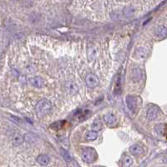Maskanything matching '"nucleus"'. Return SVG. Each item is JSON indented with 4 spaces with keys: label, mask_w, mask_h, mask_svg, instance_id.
<instances>
[{
    "label": "nucleus",
    "mask_w": 167,
    "mask_h": 167,
    "mask_svg": "<svg viewBox=\"0 0 167 167\" xmlns=\"http://www.w3.org/2000/svg\"><path fill=\"white\" fill-rule=\"evenodd\" d=\"M51 109H52V104L48 99H45L40 100L35 106V110L40 116L46 115L50 112Z\"/></svg>",
    "instance_id": "nucleus-1"
},
{
    "label": "nucleus",
    "mask_w": 167,
    "mask_h": 167,
    "mask_svg": "<svg viewBox=\"0 0 167 167\" xmlns=\"http://www.w3.org/2000/svg\"><path fill=\"white\" fill-rule=\"evenodd\" d=\"M81 157L85 162H93L96 159V151L91 147L84 148L81 152Z\"/></svg>",
    "instance_id": "nucleus-2"
},
{
    "label": "nucleus",
    "mask_w": 167,
    "mask_h": 167,
    "mask_svg": "<svg viewBox=\"0 0 167 167\" xmlns=\"http://www.w3.org/2000/svg\"><path fill=\"white\" fill-rule=\"evenodd\" d=\"M99 78L94 74H88L85 77V83L89 88H94L99 84Z\"/></svg>",
    "instance_id": "nucleus-3"
},
{
    "label": "nucleus",
    "mask_w": 167,
    "mask_h": 167,
    "mask_svg": "<svg viewBox=\"0 0 167 167\" xmlns=\"http://www.w3.org/2000/svg\"><path fill=\"white\" fill-rule=\"evenodd\" d=\"M104 121L109 127H114L117 123V119L115 115L112 113H106L103 116Z\"/></svg>",
    "instance_id": "nucleus-4"
},
{
    "label": "nucleus",
    "mask_w": 167,
    "mask_h": 167,
    "mask_svg": "<svg viewBox=\"0 0 167 167\" xmlns=\"http://www.w3.org/2000/svg\"><path fill=\"white\" fill-rule=\"evenodd\" d=\"M24 135L21 134L20 132H18L15 134L13 137V140H12V144L14 147H18L20 145H22L23 142H24Z\"/></svg>",
    "instance_id": "nucleus-5"
},
{
    "label": "nucleus",
    "mask_w": 167,
    "mask_h": 167,
    "mask_svg": "<svg viewBox=\"0 0 167 167\" xmlns=\"http://www.w3.org/2000/svg\"><path fill=\"white\" fill-rule=\"evenodd\" d=\"M158 113H159V109L156 106H152L148 109L147 110V119L150 120H153L157 118Z\"/></svg>",
    "instance_id": "nucleus-6"
},
{
    "label": "nucleus",
    "mask_w": 167,
    "mask_h": 167,
    "mask_svg": "<svg viewBox=\"0 0 167 167\" xmlns=\"http://www.w3.org/2000/svg\"><path fill=\"white\" fill-rule=\"evenodd\" d=\"M30 82L34 87L36 88H42L44 84V80L40 77H33L30 79Z\"/></svg>",
    "instance_id": "nucleus-7"
},
{
    "label": "nucleus",
    "mask_w": 167,
    "mask_h": 167,
    "mask_svg": "<svg viewBox=\"0 0 167 167\" xmlns=\"http://www.w3.org/2000/svg\"><path fill=\"white\" fill-rule=\"evenodd\" d=\"M130 151L134 155H140L143 153V148L141 147V145H140L138 144H135L130 146Z\"/></svg>",
    "instance_id": "nucleus-8"
},
{
    "label": "nucleus",
    "mask_w": 167,
    "mask_h": 167,
    "mask_svg": "<svg viewBox=\"0 0 167 167\" xmlns=\"http://www.w3.org/2000/svg\"><path fill=\"white\" fill-rule=\"evenodd\" d=\"M123 14L127 18H131L135 14V9L134 6H126L123 9Z\"/></svg>",
    "instance_id": "nucleus-9"
},
{
    "label": "nucleus",
    "mask_w": 167,
    "mask_h": 167,
    "mask_svg": "<svg viewBox=\"0 0 167 167\" xmlns=\"http://www.w3.org/2000/svg\"><path fill=\"white\" fill-rule=\"evenodd\" d=\"M49 161H50V159H49V157L47 155H40L37 157V162L39 163L40 165H41V166H47L49 163Z\"/></svg>",
    "instance_id": "nucleus-10"
},
{
    "label": "nucleus",
    "mask_w": 167,
    "mask_h": 167,
    "mask_svg": "<svg viewBox=\"0 0 167 167\" xmlns=\"http://www.w3.org/2000/svg\"><path fill=\"white\" fill-rule=\"evenodd\" d=\"M126 103L129 109L132 111H135V109L136 108V101L135 99L134 98L133 96H128L126 98Z\"/></svg>",
    "instance_id": "nucleus-11"
},
{
    "label": "nucleus",
    "mask_w": 167,
    "mask_h": 167,
    "mask_svg": "<svg viewBox=\"0 0 167 167\" xmlns=\"http://www.w3.org/2000/svg\"><path fill=\"white\" fill-rule=\"evenodd\" d=\"M155 130L157 134L161 135H166V124H159L156 125Z\"/></svg>",
    "instance_id": "nucleus-12"
},
{
    "label": "nucleus",
    "mask_w": 167,
    "mask_h": 167,
    "mask_svg": "<svg viewBox=\"0 0 167 167\" xmlns=\"http://www.w3.org/2000/svg\"><path fill=\"white\" fill-rule=\"evenodd\" d=\"M97 138H98V132H96L94 130H89L85 134V139L89 141L95 140Z\"/></svg>",
    "instance_id": "nucleus-13"
},
{
    "label": "nucleus",
    "mask_w": 167,
    "mask_h": 167,
    "mask_svg": "<svg viewBox=\"0 0 167 167\" xmlns=\"http://www.w3.org/2000/svg\"><path fill=\"white\" fill-rule=\"evenodd\" d=\"M156 33L158 36H160L161 38H165L166 36V26H158L156 29Z\"/></svg>",
    "instance_id": "nucleus-14"
},
{
    "label": "nucleus",
    "mask_w": 167,
    "mask_h": 167,
    "mask_svg": "<svg viewBox=\"0 0 167 167\" xmlns=\"http://www.w3.org/2000/svg\"><path fill=\"white\" fill-rule=\"evenodd\" d=\"M133 163L132 158L129 155H125L123 160V166L124 167H130Z\"/></svg>",
    "instance_id": "nucleus-15"
},
{
    "label": "nucleus",
    "mask_w": 167,
    "mask_h": 167,
    "mask_svg": "<svg viewBox=\"0 0 167 167\" xmlns=\"http://www.w3.org/2000/svg\"><path fill=\"white\" fill-rule=\"evenodd\" d=\"M92 128H93V130H94V131L98 132L99 130H101V128H102V125H101L100 121H99V119H95V120H94V121L93 122Z\"/></svg>",
    "instance_id": "nucleus-16"
},
{
    "label": "nucleus",
    "mask_w": 167,
    "mask_h": 167,
    "mask_svg": "<svg viewBox=\"0 0 167 167\" xmlns=\"http://www.w3.org/2000/svg\"><path fill=\"white\" fill-rule=\"evenodd\" d=\"M67 89H68V90H69L70 93H75L76 91H77V85L74 83H69L68 84V85H67Z\"/></svg>",
    "instance_id": "nucleus-17"
},
{
    "label": "nucleus",
    "mask_w": 167,
    "mask_h": 167,
    "mask_svg": "<svg viewBox=\"0 0 167 167\" xmlns=\"http://www.w3.org/2000/svg\"><path fill=\"white\" fill-rule=\"evenodd\" d=\"M62 155H63V156L64 158L65 159V161H71V157H70V155H69V154L66 150H62Z\"/></svg>",
    "instance_id": "nucleus-18"
}]
</instances>
